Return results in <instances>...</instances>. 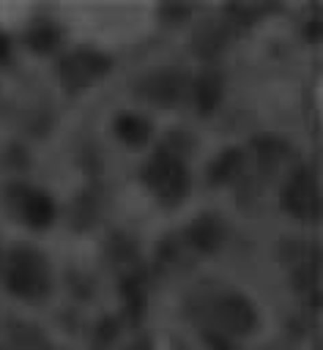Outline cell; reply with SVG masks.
Listing matches in <instances>:
<instances>
[{
    "mask_svg": "<svg viewBox=\"0 0 323 350\" xmlns=\"http://www.w3.org/2000/svg\"><path fill=\"white\" fill-rule=\"evenodd\" d=\"M241 161H244V153H241L238 148H227V150H222V153L214 159V164L208 167V178H211V183H224V180H230V178L238 172Z\"/></svg>",
    "mask_w": 323,
    "mask_h": 350,
    "instance_id": "11",
    "label": "cell"
},
{
    "mask_svg": "<svg viewBox=\"0 0 323 350\" xmlns=\"http://www.w3.org/2000/svg\"><path fill=\"white\" fill-rule=\"evenodd\" d=\"M282 202L296 219H304V221L318 219V205L320 202H318V183H315L312 170L298 167L290 175V180L285 183V191H282Z\"/></svg>",
    "mask_w": 323,
    "mask_h": 350,
    "instance_id": "4",
    "label": "cell"
},
{
    "mask_svg": "<svg viewBox=\"0 0 323 350\" xmlns=\"http://www.w3.org/2000/svg\"><path fill=\"white\" fill-rule=\"evenodd\" d=\"M107 71H109V57H104V55H99L93 49L71 52L57 63V79L68 90H79L90 79H96L99 74H107Z\"/></svg>",
    "mask_w": 323,
    "mask_h": 350,
    "instance_id": "3",
    "label": "cell"
},
{
    "mask_svg": "<svg viewBox=\"0 0 323 350\" xmlns=\"http://www.w3.org/2000/svg\"><path fill=\"white\" fill-rule=\"evenodd\" d=\"M115 134H118L126 145L140 148V145H145V142L151 139L153 123H151L148 118L137 115V112H123V115L115 118Z\"/></svg>",
    "mask_w": 323,
    "mask_h": 350,
    "instance_id": "9",
    "label": "cell"
},
{
    "mask_svg": "<svg viewBox=\"0 0 323 350\" xmlns=\"http://www.w3.org/2000/svg\"><path fill=\"white\" fill-rule=\"evenodd\" d=\"M5 284L19 298H41L49 287V265L44 254L30 246H16L5 262Z\"/></svg>",
    "mask_w": 323,
    "mask_h": 350,
    "instance_id": "1",
    "label": "cell"
},
{
    "mask_svg": "<svg viewBox=\"0 0 323 350\" xmlns=\"http://www.w3.org/2000/svg\"><path fill=\"white\" fill-rule=\"evenodd\" d=\"M192 98H194V107L200 109V115L214 112L219 98H222V79H219V74H214V71L200 74L194 79V85H192Z\"/></svg>",
    "mask_w": 323,
    "mask_h": 350,
    "instance_id": "10",
    "label": "cell"
},
{
    "mask_svg": "<svg viewBox=\"0 0 323 350\" xmlns=\"http://www.w3.org/2000/svg\"><path fill=\"white\" fill-rule=\"evenodd\" d=\"M27 41H30V46H33L36 52H49V49H55V46H57V41H60V33H57L52 25L41 22V25H36V27L30 30Z\"/></svg>",
    "mask_w": 323,
    "mask_h": 350,
    "instance_id": "12",
    "label": "cell"
},
{
    "mask_svg": "<svg viewBox=\"0 0 323 350\" xmlns=\"http://www.w3.org/2000/svg\"><path fill=\"white\" fill-rule=\"evenodd\" d=\"M137 96L151 101V104L170 107L183 96V74L175 71V68L151 71L137 82Z\"/></svg>",
    "mask_w": 323,
    "mask_h": 350,
    "instance_id": "5",
    "label": "cell"
},
{
    "mask_svg": "<svg viewBox=\"0 0 323 350\" xmlns=\"http://www.w3.org/2000/svg\"><path fill=\"white\" fill-rule=\"evenodd\" d=\"M19 213L22 219L36 227V230H44L52 224L55 219V202L47 191H38V189H22L19 194Z\"/></svg>",
    "mask_w": 323,
    "mask_h": 350,
    "instance_id": "7",
    "label": "cell"
},
{
    "mask_svg": "<svg viewBox=\"0 0 323 350\" xmlns=\"http://www.w3.org/2000/svg\"><path fill=\"white\" fill-rule=\"evenodd\" d=\"M214 320L224 334H249L255 328V309L244 295H222L214 304Z\"/></svg>",
    "mask_w": 323,
    "mask_h": 350,
    "instance_id": "6",
    "label": "cell"
},
{
    "mask_svg": "<svg viewBox=\"0 0 323 350\" xmlns=\"http://www.w3.org/2000/svg\"><path fill=\"white\" fill-rule=\"evenodd\" d=\"M186 235H189V243H192L194 249H200V252H214V249H219L224 230H222V221H219L216 216L203 213V216H197V219L192 221V227L186 230Z\"/></svg>",
    "mask_w": 323,
    "mask_h": 350,
    "instance_id": "8",
    "label": "cell"
},
{
    "mask_svg": "<svg viewBox=\"0 0 323 350\" xmlns=\"http://www.w3.org/2000/svg\"><path fill=\"white\" fill-rule=\"evenodd\" d=\"M142 180L164 202H178L186 191V167L172 150H156L142 167Z\"/></svg>",
    "mask_w": 323,
    "mask_h": 350,
    "instance_id": "2",
    "label": "cell"
}]
</instances>
